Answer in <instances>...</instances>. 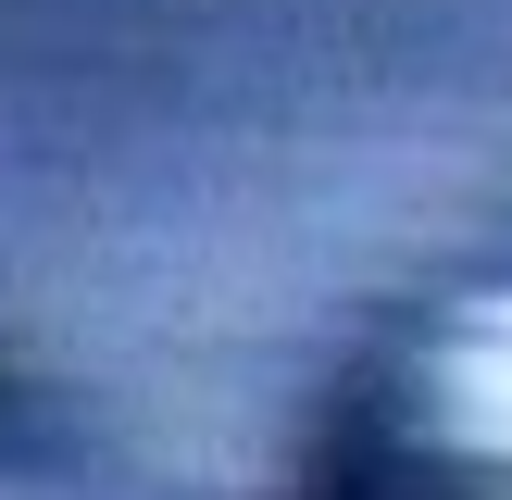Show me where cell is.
Wrapping results in <instances>:
<instances>
[{
    "label": "cell",
    "instance_id": "cell-1",
    "mask_svg": "<svg viewBox=\"0 0 512 500\" xmlns=\"http://www.w3.org/2000/svg\"><path fill=\"white\" fill-rule=\"evenodd\" d=\"M425 425L475 463H512V288H475L425 338Z\"/></svg>",
    "mask_w": 512,
    "mask_h": 500
}]
</instances>
